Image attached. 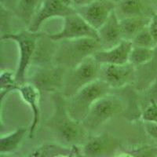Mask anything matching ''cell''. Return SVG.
<instances>
[{
    "mask_svg": "<svg viewBox=\"0 0 157 157\" xmlns=\"http://www.w3.org/2000/svg\"><path fill=\"white\" fill-rule=\"evenodd\" d=\"M133 48L131 41L123 40L116 47L107 50H101L94 57L98 63L103 64H125L129 63V57Z\"/></svg>",
    "mask_w": 157,
    "mask_h": 157,
    "instance_id": "cell-12",
    "label": "cell"
},
{
    "mask_svg": "<svg viewBox=\"0 0 157 157\" xmlns=\"http://www.w3.org/2000/svg\"><path fill=\"white\" fill-rule=\"evenodd\" d=\"M133 46L141 47H147V48H154L155 46L152 36L149 32L148 27L145 28L144 29L133 39L132 41Z\"/></svg>",
    "mask_w": 157,
    "mask_h": 157,
    "instance_id": "cell-22",
    "label": "cell"
},
{
    "mask_svg": "<svg viewBox=\"0 0 157 157\" xmlns=\"http://www.w3.org/2000/svg\"><path fill=\"white\" fill-rule=\"evenodd\" d=\"M1 84V99L3 100L4 97L13 90H18L19 85L15 78V73L12 71H3L1 73L0 78Z\"/></svg>",
    "mask_w": 157,
    "mask_h": 157,
    "instance_id": "cell-21",
    "label": "cell"
},
{
    "mask_svg": "<svg viewBox=\"0 0 157 157\" xmlns=\"http://www.w3.org/2000/svg\"><path fill=\"white\" fill-rule=\"evenodd\" d=\"M19 0H0V7L14 13Z\"/></svg>",
    "mask_w": 157,
    "mask_h": 157,
    "instance_id": "cell-25",
    "label": "cell"
},
{
    "mask_svg": "<svg viewBox=\"0 0 157 157\" xmlns=\"http://www.w3.org/2000/svg\"><path fill=\"white\" fill-rule=\"evenodd\" d=\"M43 0H19L14 11L15 17L29 27Z\"/></svg>",
    "mask_w": 157,
    "mask_h": 157,
    "instance_id": "cell-18",
    "label": "cell"
},
{
    "mask_svg": "<svg viewBox=\"0 0 157 157\" xmlns=\"http://www.w3.org/2000/svg\"><path fill=\"white\" fill-rule=\"evenodd\" d=\"M153 57L157 59V45H155V47L153 48Z\"/></svg>",
    "mask_w": 157,
    "mask_h": 157,
    "instance_id": "cell-29",
    "label": "cell"
},
{
    "mask_svg": "<svg viewBox=\"0 0 157 157\" xmlns=\"http://www.w3.org/2000/svg\"><path fill=\"white\" fill-rule=\"evenodd\" d=\"M155 12L152 0H121L116 7V14L120 20L137 16L152 17Z\"/></svg>",
    "mask_w": 157,
    "mask_h": 157,
    "instance_id": "cell-15",
    "label": "cell"
},
{
    "mask_svg": "<svg viewBox=\"0 0 157 157\" xmlns=\"http://www.w3.org/2000/svg\"><path fill=\"white\" fill-rule=\"evenodd\" d=\"M98 33L102 50H107L116 47L123 41L120 20L116 14V10L111 14L107 21L98 31Z\"/></svg>",
    "mask_w": 157,
    "mask_h": 157,
    "instance_id": "cell-14",
    "label": "cell"
},
{
    "mask_svg": "<svg viewBox=\"0 0 157 157\" xmlns=\"http://www.w3.org/2000/svg\"><path fill=\"white\" fill-rule=\"evenodd\" d=\"M136 68L130 63L125 64H103L101 67L99 79L111 88H122L134 82Z\"/></svg>",
    "mask_w": 157,
    "mask_h": 157,
    "instance_id": "cell-11",
    "label": "cell"
},
{
    "mask_svg": "<svg viewBox=\"0 0 157 157\" xmlns=\"http://www.w3.org/2000/svg\"><path fill=\"white\" fill-rule=\"evenodd\" d=\"M75 10L63 3L61 0H43L28 27V30L32 32H39V30L45 22L55 17H64L75 13Z\"/></svg>",
    "mask_w": 157,
    "mask_h": 157,
    "instance_id": "cell-9",
    "label": "cell"
},
{
    "mask_svg": "<svg viewBox=\"0 0 157 157\" xmlns=\"http://www.w3.org/2000/svg\"><path fill=\"white\" fill-rule=\"evenodd\" d=\"M120 147V142L109 134H103L91 138L84 145L83 152L86 157H105Z\"/></svg>",
    "mask_w": 157,
    "mask_h": 157,
    "instance_id": "cell-13",
    "label": "cell"
},
{
    "mask_svg": "<svg viewBox=\"0 0 157 157\" xmlns=\"http://www.w3.org/2000/svg\"><path fill=\"white\" fill-rule=\"evenodd\" d=\"M101 67V64L91 56L75 68L68 69L64 77L63 96L65 98L73 96L84 86L98 79Z\"/></svg>",
    "mask_w": 157,
    "mask_h": 157,
    "instance_id": "cell-5",
    "label": "cell"
},
{
    "mask_svg": "<svg viewBox=\"0 0 157 157\" xmlns=\"http://www.w3.org/2000/svg\"><path fill=\"white\" fill-rule=\"evenodd\" d=\"M101 50L102 47L99 39L82 38L63 40L58 42L53 61L56 65L71 69Z\"/></svg>",
    "mask_w": 157,
    "mask_h": 157,
    "instance_id": "cell-2",
    "label": "cell"
},
{
    "mask_svg": "<svg viewBox=\"0 0 157 157\" xmlns=\"http://www.w3.org/2000/svg\"><path fill=\"white\" fill-rule=\"evenodd\" d=\"M112 1H113V2H114L116 4H117L118 2H120L121 0H112Z\"/></svg>",
    "mask_w": 157,
    "mask_h": 157,
    "instance_id": "cell-30",
    "label": "cell"
},
{
    "mask_svg": "<svg viewBox=\"0 0 157 157\" xmlns=\"http://www.w3.org/2000/svg\"><path fill=\"white\" fill-rule=\"evenodd\" d=\"M54 42L69 40V39L93 38L98 39V31L92 28L85 20L75 13L64 18V25L58 32L47 35Z\"/></svg>",
    "mask_w": 157,
    "mask_h": 157,
    "instance_id": "cell-7",
    "label": "cell"
},
{
    "mask_svg": "<svg viewBox=\"0 0 157 157\" xmlns=\"http://www.w3.org/2000/svg\"><path fill=\"white\" fill-rule=\"evenodd\" d=\"M145 130L148 134L155 139L157 140V124L156 123H150V122H144Z\"/></svg>",
    "mask_w": 157,
    "mask_h": 157,
    "instance_id": "cell-26",
    "label": "cell"
},
{
    "mask_svg": "<svg viewBox=\"0 0 157 157\" xmlns=\"http://www.w3.org/2000/svg\"><path fill=\"white\" fill-rule=\"evenodd\" d=\"M116 4L112 0H98L89 5L75 8V12L91 27L98 31L115 11Z\"/></svg>",
    "mask_w": 157,
    "mask_h": 157,
    "instance_id": "cell-10",
    "label": "cell"
},
{
    "mask_svg": "<svg viewBox=\"0 0 157 157\" xmlns=\"http://www.w3.org/2000/svg\"><path fill=\"white\" fill-rule=\"evenodd\" d=\"M153 57V48H147L133 46L129 57V63L135 68L142 66L152 60Z\"/></svg>",
    "mask_w": 157,
    "mask_h": 157,
    "instance_id": "cell-20",
    "label": "cell"
},
{
    "mask_svg": "<svg viewBox=\"0 0 157 157\" xmlns=\"http://www.w3.org/2000/svg\"><path fill=\"white\" fill-rule=\"evenodd\" d=\"M28 131H29V129L20 127L13 132H11L7 135L2 136L0 140L1 153H10L17 149Z\"/></svg>",
    "mask_w": 157,
    "mask_h": 157,
    "instance_id": "cell-19",
    "label": "cell"
},
{
    "mask_svg": "<svg viewBox=\"0 0 157 157\" xmlns=\"http://www.w3.org/2000/svg\"><path fill=\"white\" fill-rule=\"evenodd\" d=\"M18 91L21 95L23 100L29 105L33 114L32 123L29 127V137H32L36 132V128L40 122V90L30 82H25L20 86Z\"/></svg>",
    "mask_w": 157,
    "mask_h": 157,
    "instance_id": "cell-16",
    "label": "cell"
},
{
    "mask_svg": "<svg viewBox=\"0 0 157 157\" xmlns=\"http://www.w3.org/2000/svg\"><path fill=\"white\" fill-rule=\"evenodd\" d=\"M96 1H98V0H71L72 6H73L74 9L89 5V4L93 3V2H96Z\"/></svg>",
    "mask_w": 157,
    "mask_h": 157,
    "instance_id": "cell-27",
    "label": "cell"
},
{
    "mask_svg": "<svg viewBox=\"0 0 157 157\" xmlns=\"http://www.w3.org/2000/svg\"><path fill=\"white\" fill-rule=\"evenodd\" d=\"M53 101L54 113L47 122V127L68 143H77L85 139L87 130L82 123L74 120L68 114L66 99L62 94H54Z\"/></svg>",
    "mask_w": 157,
    "mask_h": 157,
    "instance_id": "cell-1",
    "label": "cell"
},
{
    "mask_svg": "<svg viewBox=\"0 0 157 157\" xmlns=\"http://www.w3.org/2000/svg\"><path fill=\"white\" fill-rule=\"evenodd\" d=\"M66 70L58 65L44 66L38 68L30 78V83L46 92L60 93L62 91Z\"/></svg>",
    "mask_w": 157,
    "mask_h": 157,
    "instance_id": "cell-8",
    "label": "cell"
},
{
    "mask_svg": "<svg viewBox=\"0 0 157 157\" xmlns=\"http://www.w3.org/2000/svg\"><path fill=\"white\" fill-rule=\"evenodd\" d=\"M141 119L143 122H150L157 124V101L155 99H152L149 105L143 111Z\"/></svg>",
    "mask_w": 157,
    "mask_h": 157,
    "instance_id": "cell-23",
    "label": "cell"
},
{
    "mask_svg": "<svg viewBox=\"0 0 157 157\" xmlns=\"http://www.w3.org/2000/svg\"><path fill=\"white\" fill-rule=\"evenodd\" d=\"M148 29L152 35L154 43L155 45H157V12L154 13L151 17L150 23L148 25Z\"/></svg>",
    "mask_w": 157,
    "mask_h": 157,
    "instance_id": "cell-24",
    "label": "cell"
},
{
    "mask_svg": "<svg viewBox=\"0 0 157 157\" xmlns=\"http://www.w3.org/2000/svg\"><path fill=\"white\" fill-rule=\"evenodd\" d=\"M61 2H63V3H64L65 5L68 6H71V7L73 8V6H72V2H71V0H61Z\"/></svg>",
    "mask_w": 157,
    "mask_h": 157,
    "instance_id": "cell-28",
    "label": "cell"
},
{
    "mask_svg": "<svg viewBox=\"0 0 157 157\" xmlns=\"http://www.w3.org/2000/svg\"><path fill=\"white\" fill-rule=\"evenodd\" d=\"M111 89L105 82L99 78L84 86L73 96L65 98L68 114L74 120L82 123L95 102L109 94Z\"/></svg>",
    "mask_w": 157,
    "mask_h": 157,
    "instance_id": "cell-3",
    "label": "cell"
},
{
    "mask_svg": "<svg viewBox=\"0 0 157 157\" xmlns=\"http://www.w3.org/2000/svg\"><path fill=\"white\" fill-rule=\"evenodd\" d=\"M43 34L22 30L1 36V40H13L17 43L19 50V61L15 71V78L20 86L26 82V76L29 66L34 58L38 43Z\"/></svg>",
    "mask_w": 157,
    "mask_h": 157,
    "instance_id": "cell-4",
    "label": "cell"
},
{
    "mask_svg": "<svg viewBox=\"0 0 157 157\" xmlns=\"http://www.w3.org/2000/svg\"><path fill=\"white\" fill-rule=\"evenodd\" d=\"M124 109V104L119 97L107 94L94 103L82 124L86 130H94L120 114Z\"/></svg>",
    "mask_w": 157,
    "mask_h": 157,
    "instance_id": "cell-6",
    "label": "cell"
},
{
    "mask_svg": "<svg viewBox=\"0 0 157 157\" xmlns=\"http://www.w3.org/2000/svg\"><path fill=\"white\" fill-rule=\"evenodd\" d=\"M150 20L151 17L148 16L131 17L120 20V27L123 40L132 41L133 39L142 29L148 27Z\"/></svg>",
    "mask_w": 157,
    "mask_h": 157,
    "instance_id": "cell-17",
    "label": "cell"
}]
</instances>
